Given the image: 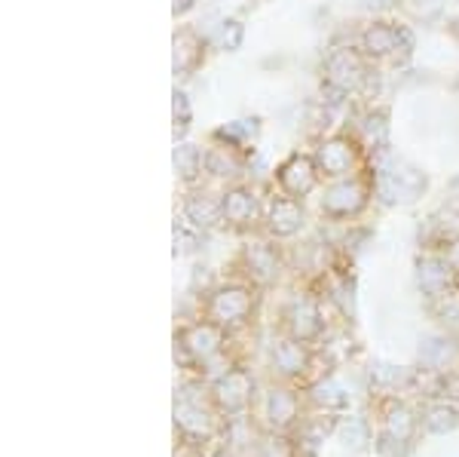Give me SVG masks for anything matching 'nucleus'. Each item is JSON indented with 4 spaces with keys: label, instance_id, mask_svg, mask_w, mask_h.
Segmentation results:
<instances>
[{
    "label": "nucleus",
    "instance_id": "obj_1",
    "mask_svg": "<svg viewBox=\"0 0 459 457\" xmlns=\"http://www.w3.org/2000/svg\"><path fill=\"white\" fill-rule=\"evenodd\" d=\"M313 157H316V166H318V172H322V179L340 181V179H352V175L361 172L365 147L352 136H328L316 145Z\"/></svg>",
    "mask_w": 459,
    "mask_h": 457
},
{
    "label": "nucleus",
    "instance_id": "obj_2",
    "mask_svg": "<svg viewBox=\"0 0 459 457\" xmlns=\"http://www.w3.org/2000/svg\"><path fill=\"white\" fill-rule=\"evenodd\" d=\"M325 83L337 92H352L365 83L368 77V58L359 47H337L325 58Z\"/></svg>",
    "mask_w": 459,
    "mask_h": 457
},
{
    "label": "nucleus",
    "instance_id": "obj_3",
    "mask_svg": "<svg viewBox=\"0 0 459 457\" xmlns=\"http://www.w3.org/2000/svg\"><path fill=\"white\" fill-rule=\"evenodd\" d=\"M359 49L368 62H383V58H395L398 49H407V34L395 22H371L361 28Z\"/></svg>",
    "mask_w": 459,
    "mask_h": 457
},
{
    "label": "nucleus",
    "instance_id": "obj_4",
    "mask_svg": "<svg viewBox=\"0 0 459 457\" xmlns=\"http://www.w3.org/2000/svg\"><path fill=\"white\" fill-rule=\"evenodd\" d=\"M368 203V181L361 175H352V179H340L331 181L328 190L322 197V209L328 212L331 218H350L359 215Z\"/></svg>",
    "mask_w": 459,
    "mask_h": 457
},
{
    "label": "nucleus",
    "instance_id": "obj_5",
    "mask_svg": "<svg viewBox=\"0 0 459 457\" xmlns=\"http://www.w3.org/2000/svg\"><path fill=\"white\" fill-rule=\"evenodd\" d=\"M318 179H322V172H318L313 154H291V157L276 169L279 190L288 197H298V200H303V197L316 188Z\"/></svg>",
    "mask_w": 459,
    "mask_h": 457
},
{
    "label": "nucleus",
    "instance_id": "obj_6",
    "mask_svg": "<svg viewBox=\"0 0 459 457\" xmlns=\"http://www.w3.org/2000/svg\"><path fill=\"white\" fill-rule=\"evenodd\" d=\"M205 62V40L194 28H181L175 34V74L190 77Z\"/></svg>",
    "mask_w": 459,
    "mask_h": 457
},
{
    "label": "nucleus",
    "instance_id": "obj_7",
    "mask_svg": "<svg viewBox=\"0 0 459 457\" xmlns=\"http://www.w3.org/2000/svg\"><path fill=\"white\" fill-rule=\"evenodd\" d=\"M221 209H224V221H230V224H248L257 212L255 190L246 188V184L227 188L224 194H221Z\"/></svg>",
    "mask_w": 459,
    "mask_h": 457
},
{
    "label": "nucleus",
    "instance_id": "obj_8",
    "mask_svg": "<svg viewBox=\"0 0 459 457\" xmlns=\"http://www.w3.org/2000/svg\"><path fill=\"white\" fill-rule=\"evenodd\" d=\"M300 218H303V209H300L298 197H288V194L273 197L270 215H266L273 233H294V231H298V224H300Z\"/></svg>",
    "mask_w": 459,
    "mask_h": 457
},
{
    "label": "nucleus",
    "instance_id": "obj_9",
    "mask_svg": "<svg viewBox=\"0 0 459 457\" xmlns=\"http://www.w3.org/2000/svg\"><path fill=\"white\" fill-rule=\"evenodd\" d=\"M175 172L184 181H196L205 172V154L196 145H178L175 147Z\"/></svg>",
    "mask_w": 459,
    "mask_h": 457
},
{
    "label": "nucleus",
    "instance_id": "obj_10",
    "mask_svg": "<svg viewBox=\"0 0 459 457\" xmlns=\"http://www.w3.org/2000/svg\"><path fill=\"white\" fill-rule=\"evenodd\" d=\"M187 215H190V221H196V224L209 227V224H214V221L224 218V209H221V200H214V197L196 194L187 200Z\"/></svg>",
    "mask_w": 459,
    "mask_h": 457
},
{
    "label": "nucleus",
    "instance_id": "obj_11",
    "mask_svg": "<svg viewBox=\"0 0 459 457\" xmlns=\"http://www.w3.org/2000/svg\"><path fill=\"white\" fill-rule=\"evenodd\" d=\"M214 311H218V316H242L248 311V292L242 289H230V292H221L218 301H214Z\"/></svg>",
    "mask_w": 459,
    "mask_h": 457
},
{
    "label": "nucleus",
    "instance_id": "obj_12",
    "mask_svg": "<svg viewBox=\"0 0 459 457\" xmlns=\"http://www.w3.org/2000/svg\"><path fill=\"white\" fill-rule=\"evenodd\" d=\"M242 37H246V28H242V22H236V19L221 22V34H218L221 49H239L242 47Z\"/></svg>",
    "mask_w": 459,
    "mask_h": 457
},
{
    "label": "nucleus",
    "instance_id": "obj_13",
    "mask_svg": "<svg viewBox=\"0 0 459 457\" xmlns=\"http://www.w3.org/2000/svg\"><path fill=\"white\" fill-rule=\"evenodd\" d=\"M175 123H181V129L190 123V101H187V95L178 90H175Z\"/></svg>",
    "mask_w": 459,
    "mask_h": 457
},
{
    "label": "nucleus",
    "instance_id": "obj_14",
    "mask_svg": "<svg viewBox=\"0 0 459 457\" xmlns=\"http://www.w3.org/2000/svg\"><path fill=\"white\" fill-rule=\"evenodd\" d=\"M395 4H402V0H365V6H371V10H389Z\"/></svg>",
    "mask_w": 459,
    "mask_h": 457
}]
</instances>
